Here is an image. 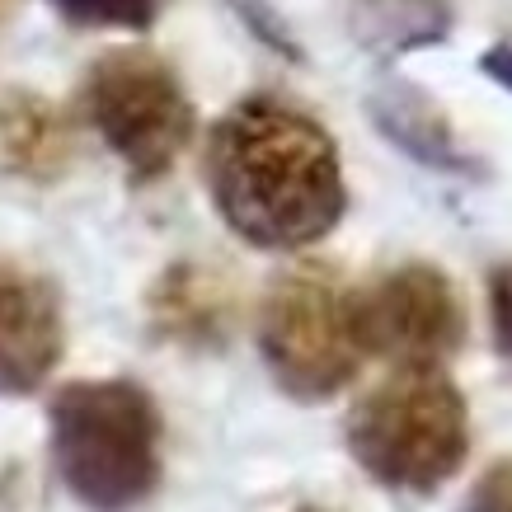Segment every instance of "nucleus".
Segmentation results:
<instances>
[{
  "label": "nucleus",
  "instance_id": "obj_9",
  "mask_svg": "<svg viewBox=\"0 0 512 512\" xmlns=\"http://www.w3.org/2000/svg\"><path fill=\"white\" fill-rule=\"evenodd\" d=\"M372 118L400 151H409V156L419 160V165H428V170H442V174L475 170V160H470V151L461 146L456 127H451V118L442 113V104H437L433 94L414 90V85H404V80H390L386 90L372 94Z\"/></svg>",
  "mask_w": 512,
  "mask_h": 512
},
{
  "label": "nucleus",
  "instance_id": "obj_4",
  "mask_svg": "<svg viewBox=\"0 0 512 512\" xmlns=\"http://www.w3.org/2000/svg\"><path fill=\"white\" fill-rule=\"evenodd\" d=\"M259 353L296 404H325L357 381L353 287L329 264H296L268 282L259 306Z\"/></svg>",
  "mask_w": 512,
  "mask_h": 512
},
{
  "label": "nucleus",
  "instance_id": "obj_11",
  "mask_svg": "<svg viewBox=\"0 0 512 512\" xmlns=\"http://www.w3.org/2000/svg\"><path fill=\"white\" fill-rule=\"evenodd\" d=\"M447 29V0H357V38L372 52H386V57L442 43Z\"/></svg>",
  "mask_w": 512,
  "mask_h": 512
},
{
  "label": "nucleus",
  "instance_id": "obj_2",
  "mask_svg": "<svg viewBox=\"0 0 512 512\" xmlns=\"http://www.w3.org/2000/svg\"><path fill=\"white\" fill-rule=\"evenodd\" d=\"M357 470L400 498H437L470 456V404L442 362H395L343 423Z\"/></svg>",
  "mask_w": 512,
  "mask_h": 512
},
{
  "label": "nucleus",
  "instance_id": "obj_17",
  "mask_svg": "<svg viewBox=\"0 0 512 512\" xmlns=\"http://www.w3.org/2000/svg\"><path fill=\"white\" fill-rule=\"evenodd\" d=\"M301 512H320V508H301Z\"/></svg>",
  "mask_w": 512,
  "mask_h": 512
},
{
  "label": "nucleus",
  "instance_id": "obj_1",
  "mask_svg": "<svg viewBox=\"0 0 512 512\" xmlns=\"http://www.w3.org/2000/svg\"><path fill=\"white\" fill-rule=\"evenodd\" d=\"M202 165L221 221L254 249L320 245L348 212L329 127L278 94H249L221 113Z\"/></svg>",
  "mask_w": 512,
  "mask_h": 512
},
{
  "label": "nucleus",
  "instance_id": "obj_16",
  "mask_svg": "<svg viewBox=\"0 0 512 512\" xmlns=\"http://www.w3.org/2000/svg\"><path fill=\"white\" fill-rule=\"evenodd\" d=\"M10 5H15V0H0V19L10 15Z\"/></svg>",
  "mask_w": 512,
  "mask_h": 512
},
{
  "label": "nucleus",
  "instance_id": "obj_12",
  "mask_svg": "<svg viewBox=\"0 0 512 512\" xmlns=\"http://www.w3.org/2000/svg\"><path fill=\"white\" fill-rule=\"evenodd\" d=\"M52 10L71 19L76 29H123L141 33L151 29L165 10V0H52Z\"/></svg>",
  "mask_w": 512,
  "mask_h": 512
},
{
  "label": "nucleus",
  "instance_id": "obj_6",
  "mask_svg": "<svg viewBox=\"0 0 512 512\" xmlns=\"http://www.w3.org/2000/svg\"><path fill=\"white\" fill-rule=\"evenodd\" d=\"M466 301L437 264L409 259L353 287V334L362 357L447 362L466 343Z\"/></svg>",
  "mask_w": 512,
  "mask_h": 512
},
{
  "label": "nucleus",
  "instance_id": "obj_8",
  "mask_svg": "<svg viewBox=\"0 0 512 512\" xmlns=\"http://www.w3.org/2000/svg\"><path fill=\"white\" fill-rule=\"evenodd\" d=\"M151 329L179 348H221L235 320V296L221 273L207 264H174L165 268L146 296Z\"/></svg>",
  "mask_w": 512,
  "mask_h": 512
},
{
  "label": "nucleus",
  "instance_id": "obj_5",
  "mask_svg": "<svg viewBox=\"0 0 512 512\" xmlns=\"http://www.w3.org/2000/svg\"><path fill=\"white\" fill-rule=\"evenodd\" d=\"M80 109L137 184L165 179L198 132V109L179 71L146 47L104 52L85 71Z\"/></svg>",
  "mask_w": 512,
  "mask_h": 512
},
{
  "label": "nucleus",
  "instance_id": "obj_3",
  "mask_svg": "<svg viewBox=\"0 0 512 512\" xmlns=\"http://www.w3.org/2000/svg\"><path fill=\"white\" fill-rule=\"evenodd\" d=\"M52 466L90 512H137L165 475V419L127 376L71 381L52 395Z\"/></svg>",
  "mask_w": 512,
  "mask_h": 512
},
{
  "label": "nucleus",
  "instance_id": "obj_10",
  "mask_svg": "<svg viewBox=\"0 0 512 512\" xmlns=\"http://www.w3.org/2000/svg\"><path fill=\"white\" fill-rule=\"evenodd\" d=\"M71 156H76L71 123L47 99L24 90L0 99V170L47 184V179H62Z\"/></svg>",
  "mask_w": 512,
  "mask_h": 512
},
{
  "label": "nucleus",
  "instance_id": "obj_15",
  "mask_svg": "<svg viewBox=\"0 0 512 512\" xmlns=\"http://www.w3.org/2000/svg\"><path fill=\"white\" fill-rule=\"evenodd\" d=\"M484 76L498 80L503 90H512V43H498L484 52Z\"/></svg>",
  "mask_w": 512,
  "mask_h": 512
},
{
  "label": "nucleus",
  "instance_id": "obj_14",
  "mask_svg": "<svg viewBox=\"0 0 512 512\" xmlns=\"http://www.w3.org/2000/svg\"><path fill=\"white\" fill-rule=\"evenodd\" d=\"M489 325H494L498 353L512 362V264H498L489 273Z\"/></svg>",
  "mask_w": 512,
  "mask_h": 512
},
{
  "label": "nucleus",
  "instance_id": "obj_7",
  "mask_svg": "<svg viewBox=\"0 0 512 512\" xmlns=\"http://www.w3.org/2000/svg\"><path fill=\"white\" fill-rule=\"evenodd\" d=\"M66 353L62 292L29 264L0 259V395H33Z\"/></svg>",
  "mask_w": 512,
  "mask_h": 512
},
{
  "label": "nucleus",
  "instance_id": "obj_13",
  "mask_svg": "<svg viewBox=\"0 0 512 512\" xmlns=\"http://www.w3.org/2000/svg\"><path fill=\"white\" fill-rule=\"evenodd\" d=\"M466 512H512V456L484 470L466 498Z\"/></svg>",
  "mask_w": 512,
  "mask_h": 512
}]
</instances>
